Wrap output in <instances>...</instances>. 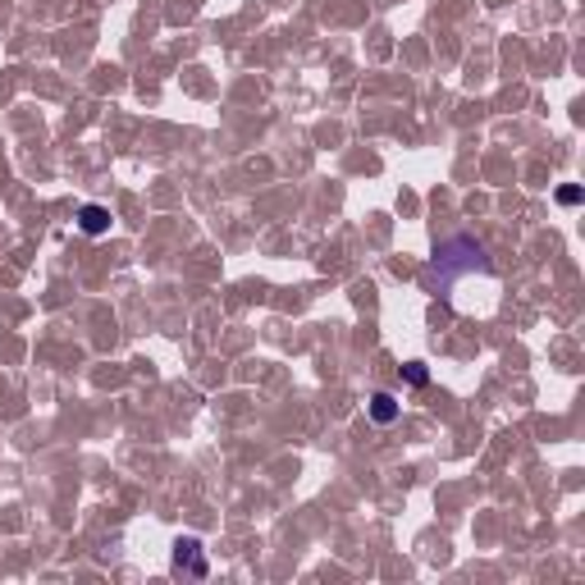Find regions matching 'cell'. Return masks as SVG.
I'll list each match as a JSON object with an SVG mask.
<instances>
[{"label": "cell", "instance_id": "6da1fadb", "mask_svg": "<svg viewBox=\"0 0 585 585\" xmlns=\"http://www.w3.org/2000/svg\"><path fill=\"white\" fill-rule=\"evenodd\" d=\"M462 275L494 280V261H490V252L472 239V233H453L448 243H440L435 248V261L425 265L421 284H425V293H435L440 302H453V289H457Z\"/></svg>", "mask_w": 585, "mask_h": 585}, {"label": "cell", "instance_id": "7a4b0ae2", "mask_svg": "<svg viewBox=\"0 0 585 585\" xmlns=\"http://www.w3.org/2000/svg\"><path fill=\"white\" fill-rule=\"evenodd\" d=\"M174 576L183 581H206L211 576V563H206V549H202V539L198 535H179L174 539Z\"/></svg>", "mask_w": 585, "mask_h": 585}, {"label": "cell", "instance_id": "3957f363", "mask_svg": "<svg viewBox=\"0 0 585 585\" xmlns=\"http://www.w3.org/2000/svg\"><path fill=\"white\" fill-rule=\"evenodd\" d=\"M78 229L92 233V239H97V233H105V229H110V211H105V206H83V211H78Z\"/></svg>", "mask_w": 585, "mask_h": 585}, {"label": "cell", "instance_id": "277c9868", "mask_svg": "<svg viewBox=\"0 0 585 585\" xmlns=\"http://www.w3.org/2000/svg\"><path fill=\"white\" fill-rule=\"evenodd\" d=\"M371 416H375L380 425L399 421V399H394V394H375V399H371Z\"/></svg>", "mask_w": 585, "mask_h": 585}, {"label": "cell", "instance_id": "5b68a950", "mask_svg": "<svg viewBox=\"0 0 585 585\" xmlns=\"http://www.w3.org/2000/svg\"><path fill=\"white\" fill-rule=\"evenodd\" d=\"M403 375H407V384H425V380H431L425 362H407V366H403Z\"/></svg>", "mask_w": 585, "mask_h": 585}, {"label": "cell", "instance_id": "8992f818", "mask_svg": "<svg viewBox=\"0 0 585 585\" xmlns=\"http://www.w3.org/2000/svg\"><path fill=\"white\" fill-rule=\"evenodd\" d=\"M558 202L563 206H576L581 202V188H558Z\"/></svg>", "mask_w": 585, "mask_h": 585}]
</instances>
